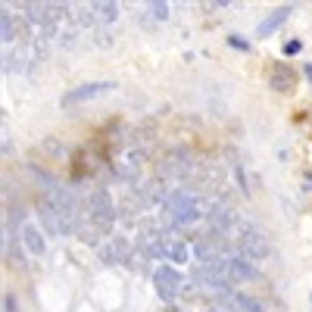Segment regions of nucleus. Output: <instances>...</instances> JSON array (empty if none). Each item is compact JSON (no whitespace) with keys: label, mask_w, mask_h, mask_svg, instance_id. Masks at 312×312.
<instances>
[{"label":"nucleus","mask_w":312,"mask_h":312,"mask_svg":"<svg viewBox=\"0 0 312 312\" xmlns=\"http://www.w3.org/2000/svg\"><path fill=\"white\" fill-rule=\"evenodd\" d=\"M19 241H22V247H25L31 256H44V250H47L41 231L34 228V225H28V222H22V228H19Z\"/></svg>","instance_id":"obj_11"},{"label":"nucleus","mask_w":312,"mask_h":312,"mask_svg":"<svg viewBox=\"0 0 312 312\" xmlns=\"http://www.w3.org/2000/svg\"><path fill=\"white\" fill-rule=\"evenodd\" d=\"M57 41H60V47H63V50H72V47L78 44V28L72 25V22H69V25H63V31H60V38H57Z\"/></svg>","instance_id":"obj_15"},{"label":"nucleus","mask_w":312,"mask_h":312,"mask_svg":"<svg viewBox=\"0 0 312 312\" xmlns=\"http://www.w3.org/2000/svg\"><path fill=\"white\" fill-rule=\"evenodd\" d=\"M234 250H237V256H241V259H250V262H253V259H262V256L272 253V237H269L259 225H256Z\"/></svg>","instance_id":"obj_4"},{"label":"nucleus","mask_w":312,"mask_h":312,"mask_svg":"<svg viewBox=\"0 0 312 312\" xmlns=\"http://www.w3.org/2000/svg\"><path fill=\"white\" fill-rule=\"evenodd\" d=\"M131 253H135V244L128 241V237H122V234H109L106 241L97 247V256H100L103 265H125Z\"/></svg>","instance_id":"obj_2"},{"label":"nucleus","mask_w":312,"mask_h":312,"mask_svg":"<svg viewBox=\"0 0 312 312\" xmlns=\"http://www.w3.org/2000/svg\"><path fill=\"white\" fill-rule=\"evenodd\" d=\"M84 209H87V215L97 222V228L109 237L113 234V225H116V218H119V212H116V203H113V197H109V191L106 188H94L87 194V203H84Z\"/></svg>","instance_id":"obj_1"},{"label":"nucleus","mask_w":312,"mask_h":312,"mask_svg":"<svg viewBox=\"0 0 312 312\" xmlns=\"http://www.w3.org/2000/svg\"><path fill=\"white\" fill-rule=\"evenodd\" d=\"M293 84H297L293 69L284 66V63H278V66H275V72H272V87H275V94H290Z\"/></svg>","instance_id":"obj_12"},{"label":"nucleus","mask_w":312,"mask_h":312,"mask_svg":"<svg viewBox=\"0 0 312 312\" xmlns=\"http://www.w3.org/2000/svg\"><path fill=\"white\" fill-rule=\"evenodd\" d=\"M106 91H116V81H94V84H81V87H72L69 94L63 97V106H72V103L91 100V97H97V94H106Z\"/></svg>","instance_id":"obj_7"},{"label":"nucleus","mask_w":312,"mask_h":312,"mask_svg":"<svg viewBox=\"0 0 312 312\" xmlns=\"http://www.w3.org/2000/svg\"><path fill=\"white\" fill-rule=\"evenodd\" d=\"M228 44H231V47H237V50H250V41L237 38V34H231V38H228Z\"/></svg>","instance_id":"obj_18"},{"label":"nucleus","mask_w":312,"mask_h":312,"mask_svg":"<svg viewBox=\"0 0 312 312\" xmlns=\"http://www.w3.org/2000/svg\"><path fill=\"white\" fill-rule=\"evenodd\" d=\"M4 306H7V312H16V297H13V293H7V300H4Z\"/></svg>","instance_id":"obj_21"},{"label":"nucleus","mask_w":312,"mask_h":312,"mask_svg":"<svg viewBox=\"0 0 312 312\" xmlns=\"http://www.w3.org/2000/svg\"><path fill=\"white\" fill-rule=\"evenodd\" d=\"M215 309L218 312H265V306L250 297V293H237V290H225L215 297Z\"/></svg>","instance_id":"obj_5"},{"label":"nucleus","mask_w":312,"mask_h":312,"mask_svg":"<svg viewBox=\"0 0 312 312\" xmlns=\"http://www.w3.org/2000/svg\"><path fill=\"white\" fill-rule=\"evenodd\" d=\"M38 215H41V225H44V231L50 234V237H57V234H63V215H60V209L50 203L47 197H41L38 203Z\"/></svg>","instance_id":"obj_8"},{"label":"nucleus","mask_w":312,"mask_h":312,"mask_svg":"<svg viewBox=\"0 0 312 312\" xmlns=\"http://www.w3.org/2000/svg\"><path fill=\"white\" fill-rule=\"evenodd\" d=\"M303 50V41L300 38H290L287 44H284V53H287V57H293V53H300Z\"/></svg>","instance_id":"obj_17"},{"label":"nucleus","mask_w":312,"mask_h":312,"mask_svg":"<svg viewBox=\"0 0 312 312\" xmlns=\"http://www.w3.org/2000/svg\"><path fill=\"white\" fill-rule=\"evenodd\" d=\"M228 269H231V284H244V281L259 278V269H256L250 259H241V256H234V259L228 262Z\"/></svg>","instance_id":"obj_10"},{"label":"nucleus","mask_w":312,"mask_h":312,"mask_svg":"<svg viewBox=\"0 0 312 312\" xmlns=\"http://www.w3.org/2000/svg\"><path fill=\"white\" fill-rule=\"evenodd\" d=\"M153 284H156V293L162 300H169V303L185 293V278H181V272L172 269V265H159L153 272Z\"/></svg>","instance_id":"obj_3"},{"label":"nucleus","mask_w":312,"mask_h":312,"mask_svg":"<svg viewBox=\"0 0 312 312\" xmlns=\"http://www.w3.org/2000/svg\"><path fill=\"white\" fill-rule=\"evenodd\" d=\"M94 13H97V22L113 25V22L119 19V4H113V0H103V4H94Z\"/></svg>","instance_id":"obj_14"},{"label":"nucleus","mask_w":312,"mask_h":312,"mask_svg":"<svg viewBox=\"0 0 312 312\" xmlns=\"http://www.w3.org/2000/svg\"><path fill=\"white\" fill-rule=\"evenodd\" d=\"M162 237H166V256L175 265H185L188 262V241H185V234L169 228V231H162Z\"/></svg>","instance_id":"obj_9"},{"label":"nucleus","mask_w":312,"mask_h":312,"mask_svg":"<svg viewBox=\"0 0 312 312\" xmlns=\"http://www.w3.org/2000/svg\"><path fill=\"white\" fill-rule=\"evenodd\" d=\"M306 185H309V188H312V175H306Z\"/></svg>","instance_id":"obj_23"},{"label":"nucleus","mask_w":312,"mask_h":312,"mask_svg":"<svg viewBox=\"0 0 312 312\" xmlns=\"http://www.w3.org/2000/svg\"><path fill=\"white\" fill-rule=\"evenodd\" d=\"M303 69H306V78L312 81V63H309V66H303Z\"/></svg>","instance_id":"obj_22"},{"label":"nucleus","mask_w":312,"mask_h":312,"mask_svg":"<svg viewBox=\"0 0 312 312\" xmlns=\"http://www.w3.org/2000/svg\"><path fill=\"white\" fill-rule=\"evenodd\" d=\"M44 150L57 156V153H60V147H57V141H44Z\"/></svg>","instance_id":"obj_19"},{"label":"nucleus","mask_w":312,"mask_h":312,"mask_svg":"<svg viewBox=\"0 0 312 312\" xmlns=\"http://www.w3.org/2000/svg\"><path fill=\"white\" fill-rule=\"evenodd\" d=\"M97 44H100V47H109V34L100 31V28H97Z\"/></svg>","instance_id":"obj_20"},{"label":"nucleus","mask_w":312,"mask_h":312,"mask_svg":"<svg viewBox=\"0 0 312 312\" xmlns=\"http://www.w3.org/2000/svg\"><path fill=\"white\" fill-rule=\"evenodd\" d=\"M290 13H293V7H290V4H287V7H278V10H275L265 22H259V28H256V38H269L272 31H278V28L287 22V16H290Z\"/></svg>","instance_id":"obj_13"},{"label":"nucleus","mask_w":312,"mask_h":312,"mask_svg":"<svg viewBox=\"0 0 312 312\" xmlns=\"http://www.w3.org/2000/svg\"><path fill=\"white\" fill-rule=\"evenodd\" d=\"M135 247L147 256V259H159V256H166V237H162V231H156V228H141Z\"/></svg>","instance_id":"obj_6"},{"label":"nucleus","mask_w":312,"mask_h":312,"mask_svg":"<svg viewBox=\"0 0 312 312\" xmlns=\"http://www.w3.org/2000/svg\"><path fill=\"white\" fill-rule=\"evenodd\" d=\"M147 13H150L156 22H166V19H169V4H162V0H153V4H147Z\"/></svg>","instance_id":"obj_16"}]
</instances>
